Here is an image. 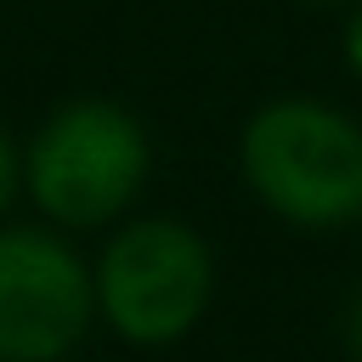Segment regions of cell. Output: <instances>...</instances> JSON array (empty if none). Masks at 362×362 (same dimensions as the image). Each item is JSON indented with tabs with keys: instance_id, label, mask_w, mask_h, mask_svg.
I'll return each mask as SVG.
<instances>
[{
	"instance_id": "cell-1",
	"label": "cell",
	"mask_w": 362,
	"mask_h": 362,
	"mask_svg": "<svg viewBox=\"0 0 362 362\" xmlns=\"http://www.w3.org/2000/svg\"><path fill=\"white\" fill-rule=\"evenodd\" d=\"M243 175L272 215L345 226L362 215V124L305 96L272 102L243 130Z\"/></svg>"
},
{
	"instance_id": "cell-2",
	"label": "cell",
	"mask_w": 362,
	"mask_h": 362,
	"mask_svg": "<svg viewBox=\"0 0 362 362\" xmlns=\"http://www.w3.org/2000/svg\"><path fill=\"white\" fill-rule=\"evenodd\" d=\"M147 175V136L113 102H74L62 107L28 153V187L45 215L68 226L113 221Z\"/></svg>"
},
{
	"instance_id": "cell-3",
	"label": "cell",
	"mask_w": 362,
	"mask_h": 362,
	"mask_svg": "<svg viewBox=\"0 0 362 362\" xmlns=\"http://www.w3.org/2000/svg\"><path fill=\"white\" fill-rule=\"evenodd\" d=\"M96 300L107 322L136 345L181 339L209 300V249L181 221H136L124 226L96 272Z\"/></svg>"
},
{
	"instance_id": "cell-4",
	"label": "cell",
	"mask_w": 362,
	"mask_h": 362,
	"mask_svg": "<svg viewBox=\"0 0 362 362\" xmlns=\"http://www.w3.org/2000/svg\"><path fill=\"white\" fill-rule=\"evenodd\" d=\"M90 277L79 255L45 232H0V362H57L90 322Z\"/></svg>"
},
{
	"instance_id": "cell-5",
	"label": "cell",
	"mask_w": 362,
	"mask_h": 362,
	"mask_svg": "<svg viewBox=\"0 0 362 362\" xmlns=\"http://www.w3.org/2000/svg\"><path fill=\"white\" fill-rule=\"evenodd\" d=\"M345 351H351V362H362V288L345 305Z\"/></svg>"
},
{
	"instance_id": "cell-6",
	"label": "cell",
	"mask_w": 362,
	"mask_h": 362,
	"mask_svg": "<svg viewBox=\"0 0 362 362\" xmlns=\"http://www.w3.org/2000/svg\"><path fill=\"white\" fill-rule=\"evenodd\" d=\"M345 62H351V74L362 79V6L345 17Z\"/></svg>"
},
{
	"instance_id": "cell-7",
	"label": "cell",
	"mask_w": 362,
	"mask_h": 362,
	"mask_svg": "<svg viewBox=\"0 0 362 362\" xmlns=\"http://www.w3.org/2000/svg\"><path fill=\"white\" fill-rule=\"evenodd\" d=\"M11 192H17V153H11V141L0 130V209L11 204Z\"/></svg>"
},
{
	"instance_id": "cell-8",
	"label": "cell",
	"mask_w": 362,
	"mask_h": 362,
	"mask_svg": "<svg viewBox=\"0 0 362 362\" xmlns=\"http://www.w3.org/2000/svg\"><path fill=\"white\" fill-rule=\"evenodd\" d=\"M317 6H339V0H317Z\"/></svg>"
}]
</instances>
